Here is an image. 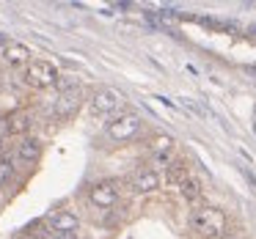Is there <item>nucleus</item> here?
I'll return each instance as SVG.
<instances>
[{"label": "nucleus", "mask_w": 256, "mask_h": 239, "mask_svg": "<svg viewBox=\"0 0 256 239\" xmlns=\"http://www.w3.org/2000/svg\"><path fill=\"white\" fill-rule=\"evenodd\" d=\"M226 226H228V217L218 206H201V209H196L190 215V228L198 237H206V239H220Z\"/></svg>", "instance_id": "f257e3e1"}, {"label": "nucleus", "mask_w": 256, "mask_h": 239, "mask_svg": "<svg viewBox=\"0 0 256 239\" xmlns=\"http://www.w3.org/2000/svg\"><path fill=\"white\" fill-rule=\"evenodd\" d=\"M22 77L30 88H50V85L58 83V69H56V63H50V61H30L28 66H25Z\"/></svg>", "instance_id": "f03ea898"}, {"label": "nucleus", "mask_w": 256, "mask_h": 239, "mask_svg": "<svg viewBox=\"0 0 256 239\" xmlns=\"http://www.w3.org/2000/svg\"><path fill=\"white\" fill-rule=\"evenodd\" d=\"M140 127H144V121H140L138 113H118L108 121L105 129H108V138L113 140H130L140 132Z\"/></svg>", "instance_id": "7ed1b4c3"}, {"label": "nucleus", "mask_w": 256, "mask_h": 239, "mask_svg": "<svg viewBox=\"0 0 256 239\" xmlns=\"http://www.w3.org/2000/svg\"><path fill=\"white\" fill-rule=\"evenodd\" d=\"M122 102H124V96L116 88H100L91 96V113L94 116H113L122 107Z\"/></svg>", "instance_id": "20e7f679"}, {"label": "nucleus", "mask_w": 256, "mask_h": 239, "mask_svg": "<svg viewBox=\"0 0 256 239\" xmlns=\"http://www.w3.org/2000/svg\"><path fill=\"white\" fill-rule=\"evenodd\" d=\"M88 198H91V204H94V206L108 209V206H113L118 201V184L116 182H100V184H94V187H91V193H88Z\"/></svg>", "instance_id": "39448f33"}, {"label": "nucleus", "mask_w": 256, "mask_h": 239, "mask_svg": "<svg viewBox=\"0 0 256 239\" xmlns=\"http://www.w3.org/2000/svg\"><path fill=\"white\" fill-rule=\"evenodd\" d=\"M47 226H50V231L56 234H69V231H78L80 220L78 215H72V212H52L50 217H47Z\"/></svg>", "instance_id": "423d86ee"}, {"label": "nucleus", "mask_w": 256, "mask_h": 239, "mask_svg": "<svg viewBox=\"0 0 256 239\" xmlns=\"http://www.w3.org/2000/svg\"><path fill=\"white\" fill-rule=\"evenodd\" d=\"M3 61L14 69L25 66V63H30V50L25 44H20V41H8V44L3 47Z\"/></svg>", "instance_id": "0eeeda50"}, {"label": "nucleus", "mask_w": 256, "mask_h": 239, "mask_svg": "<svg viewBox=\"0 0 256 239\" xmlns=\"http://www.w3.org/2000/svg\"><path fill=\"white\" fill-rule=\"evenodd\" d=\"M132 187H135V193L149 195V193H154V190L160 187V176H157L154 171H140L138 176L132 179Z\"/></svg>", "instance_id": "6e6552de"}, {"label": "nucleus", "mask_w": 256, "mask_h": 239, "mask_svg": "<svg viewBox=\"0 0 256 239\" xmlns=\"http://www.w3.org/2000/svg\"><path fill=\"white\" fill-rule=\"evenodd\" d=\"M80 107V88H72V91H64L56 102V113L58 116H69Z\"/></svg>", "instance_id": "1a4fd4ad"}, {"label": "nucleus", "mask_w": 256, "mask_h": 239, "mask_svg": "<svg viewBox=\"0 0 256 239\" xmlns=\"http://www.w3.org/2000/svg\"><path fill=\"white\" fill-rule=\"evenodd\" d=\"M39 154H42V143H39V140H36V138H22V143H20V149H17L20 162L34 165V162L39 160Z\"/></svg>", "instance_id": "9d476101"}, {"label": "nucleus", "mask_w": 256, "mask_h": 239, "mask_svg": "<svg viewBox=\"0 0 256 239\" xmlns=\"http://www.w3.org/2000/svg\"><path fill=\"white\" fill-rule=\"evenodd\" d=\"M179 193H182V198L184 201H190V204H193V201H198L201 198V182L196 176H184L182 179V184H179Z\"/></svg>", "instance_id": "9b49d317"}, {"label": "nucleus", "mask_w": 256, "mask_h": 239, "mask_svg": "<svg viewBox=\"0 0 256 239\" xmlns=\"http://www.w3.org/2000/svg\"><path fill=\"white\" fill-rule=\"evenodd\" d=\"M25 129H30V116L28 113H17V116L8 118V132L12 135H20V132H25Z\"/></svg>", "instance_id": "f8f14e48"}, {"label": "nucleus", "mask_w": 256, "mask_h": 239, "mask_svg": "<svg viewBox=\"0 0 256 239\" xmlns=\"http://www.w3.org/2000/svg\"><path fill=\"white\" fill-rule=\"evenodd\" d=\"M12 173H14V160L12 157H0V184H6L8 179H12Z\"/></svg>", "instance_id": "ddd939ff"}, {"label": "nucleus", "mask_w": 256, "mask_h": 239, "mask_svg": "<svg viewBox=\"0 0 256 239\" xmlns=\"http://www.w3.org/2000/svg\"><path fill=\"white\" fill-rule=\"evenodd\" d=\"M184 176H188V173H184V165H182V162H174V165L168 168V184H182Z\"/></svg>", "instance_id": "4468645a"}, {"label": "nucleus", "mask_w": 256, "mask_h": 239, "mask_svg": "<svg viewBox=\"0 0 256 239\" xmlns=\"http://www.w3.org/2000/svg\"><path fill=\"white\" fill-rule=\"evenodd\" d=\"M240 171H242V176H245V179H248V184H250V187H256V179H254V173H250L245 165H240Z\"/></svg>", "instance_id": "2eb2a0df"}, {"label": "nucleus", "mask_w": 256, "mask_h": 239, "mask_svg": "<svg viewBox=\"0 0 256 239\" xmlns=\"http://www.w3.org/2000/svg\"><path fill=\"white\" fill-rule=\"evenodd\" d=\"M52 239H78V234L69 231V234H52Z\"/></svg>", "instance_id": "dca6fc26"}, {"label": "nucleus", "mask_w": 256, "mask_h": 239, "mask_svg": "<svg viewBox=\"0 0 256 239\" xmlns=\"http://www.w3.org/2000/svg\"><path fill=\"white\" fill-rule=\"evenodd\" d=\"M220 239H234V237H220Z\"/></svg>", "instance_id": "f3484780"}, {"label": "nucleus", "mask_w": 256, "mask_h": 239, "mask_svg": "<svg viewBox=\"0 0 256 239\" xmlns=\"http://www.w3.org/2000/svg\"><path fill=\"white\" fill-rule=\"evenodd\" d=\"M0 41H3V36H0Z\"/></svg>", "instance_id": "a211bd4d"}]
</instances>
